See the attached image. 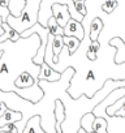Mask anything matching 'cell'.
<instances>
[{
    "label": "cell",
    "instance_id": "1",
    "mask_svg": "<svg viewBox=\"0 0 125 133\" xmlns=\"http://www.w3.org/2000/svg\"><path fill=\"white\" fill-rule=\"evenodd\" d=\"M40 46V38L38 34H31L27 38H20L17 42L5 41L0 43V90L15 91L21 98L30 101L33 103L39 102L43 98V90L38 84L27 88L26 90H18L15 85L17 77L27 72L34 78L38 80L40 72V65L33 63L38 48Z\"/></svg>",
    "mask_w": 125,
    "mask_h": 133
},
{
    "label": "cell",
    "instance_id": "2",
    "mask_svg": "<svg viewBox=\"0 0 125 133\" xmlns=\"http://www.w3.org/2000/svg\"><path fill=\"white\" fill-rule=\"evenodd\" d=\"M40 7V0H26L25 7L18 17L8 16L7 22L11 28H13L17 33H24L38 22V13Z\"/></svg>",
    "mask_w": 125,
    "mask_h": 133
},
{
    "label": "cell",
    "instance_id": "3",
    "mask_svg": "<svg viewBox=\"0 0 125 133\" xmlns=\"http://www.w3.org/2000/svg\"><path fill=\"white\" fill-rule=\"evenodd\" d=\"M125 95V86L117 88L115 90H112L99 104H96V107L93 110V114L95 115V117H103L106 115V108L109 107L111 104H113L116 101H119L120 98H122Z\"/></svg>",
    "mask_w": 125,
    "mask_h": 133
},
{
    "label": "cell",
    "instance_id": "4",
    "mask_svg": "<svg viewBox=\"0 0 125 133\" xmlns=\"http://www.w3.org/2000/svg\"><path fill=\"white\" fill-rule=\"evenodd\" d=\"M52 16L55 17L56 22L64 29V26L68 24V21L72 18L71 13L68 11V7L64 4H53L52 5Z\"/></svg>",
    "mask_w": 125,
    "mask_h": 133
},
{
    "label": "cell",
    "instance_id": "5",
    "mask_svg": "<svg viewBox=\"0 0 125 133\" xmlns=\"http://www.w3.org/2000/svg\"><path fill=\"white\" fill-rule=\"evenodd\" d=\"M64 35L68 37H76L78 41H82L85 38V29L80 21H76L71 18L68 24L64 26Z\"/></svg>",
    "mask_w": 125,
    "mask_h": 133
},
{
    "label": "cell",
    "instance_id": "6",
    "mask_svg": "<svg viewBox=\"0 0 125 133\" xmlns=\"http://www.w3.org/2000/svg\"><path fill=\"white\" fill-rule=\"evenodd\" d=\"M61 77V73L52 69L47 63H42L40 65V72L38 75V80H44V81H50V82H56L59 81Z\"/></svg>",
    "mask_w": 125,
    "mask_h": 133
},
{
    "label": "cell",
    "instance_id": "7",
    "mask_svg": "<svg viewBox=\"0 0 125 133\" xmlns=\"http://www.w3.org/2000/svg\"><path fill=\"white\" fill-rule=\"evenodd\" d=\"M34 84H38V80L34 78V77H33L30 73H27V72L21 73V75L17 77L16 82H15V85H16V88H17L18 90H26L27 88L33 86Z\"/></svg>",
    "mask_w": 125,
    "mask_h": 133
},
{
    "label": "cell",
    "instance_id": "8",
    "mask_svg": "<svg viewBox=\"0 0 125 133\" xmlns=\"http://www.w3.org/2000/svg\"><path fill=\"white\" fill-rule=\"evenodd\" d=\"M2 26H3V29H4V33H3L2 35H0V43H3V42H5V41L17 42V41L21 38V34H20V33H17L13 28H11V26L8 25V22H7V21H3Z\"/></svg>",
    "mask_w": 125,
    "mask_h": 133
},
{
    "label": "cell",
    "instance_id": "9",
    "mask_svg": "<svg viewBox=\"0 0 125 133\" xmlns=\"http://www.w3.org/2000/svg\"><path fill=\"white\" fill-rule=\"evenodd\" d=\"M104 29V22L102 21L100 17H95L91 22H90V28H89V37L91 41H98L100 31Z\"/></svg>",
    "mask_w": 125,
    "mask_h": 133
},
{
    "label": "cell",
    "instance_id": "10",
    "mask_svg": "<svg viewBox=\"0 0 125 133\" xmlns=\"http://www.w3.org/2000/svg\"><path fill=\"white\" fill-rule=\"evenodd\" d=\"M22 119V115L21 112H17V111H13V110H7L4 112V115L0 116V127H4L7 124H11V123H16L18 120Z\"/></svg>",
    "mask_w": 125,
    "mask_h": 133
},
{
    "label": "cell",
    "instance_id": "11",
    "mask_svg": "<svg viewBox=\"0 0 125 133\" xmlns=\"http://www.w3.org/2000/svg\"><path fill=\"white\" fill-rule=\"evenodd\" d=\"M63 42H64V46L67 47L68 50V54L72 56L80 47V43L81 41H78L76 37H68V35H64L63 37Z\"/></svg>",
    "mask_w": 125,
    "mask_h": 133
},
{
    "label": "cell",
    "instance_id": "12",
    "mask_svg": "<svg viewBox=\"0 0 125 133\" xmlns=\"http://www.w3.org/2000/svg\"><path fill=\"white\" fill-rule=\"evenodd\" d=\"M25 3L26 0H9V5H8L9 13L13 17H18L25 7Z\"/></svg>",
    "mask_w": 125,
    "mask_h": 133
},
{
    "label": "cell",
    "instance_id": "13",
    "mask_svg": "<svg viewBox=\"0 0 125 133\" xmlns=\"http://www.w3.org/2000/svg\"><path fill=\"white\" fill-rule=\"evenodd\" d=\"M94 120H95V115L93 112H89V114H85L82 117H81V121H80V127L86 130L87 133H93V124H94Z\"/></svg>",
    "mask_w": 125,
    "mask_h": 133
},
{
    "label": "cell",
    "instance_id": "14",
    "mask_svg": "<svg viewBox=\"0 0 125 133\" xmlns=\"http://www.w3.org/2000/svg\"><path fill=\"white\" fill-rule=\"evenodd\" d=\"M100 43L98 41H90L89 46H87V50H86V57L91 61L96 60L98 57V52L100 51Z\"/></svg>",
    "mask_w": 125,
    "mask_h": 133
},
{
    "label": "cell",
    "instance_id": "15",
    "mask_svg": "<svg viewBox=\"0 0 125 133\" xmlns=\"http://www.w3.org/2000/svg\"><path fill=\"white\" fill-rule=\"evenodd\" d=\"M46 28H47L48 31H50L51 34H53V35H64V29H63V28L56 22V20H55L53 16L50 17V20H48Z\"/></svg>",
    "mask_w": 125,
    "mask_h": 133
},
{
    "label": "cell",
    "instance_id": "16",
    "mask_svg": "<svg viewBox=\"0 0 125 133\" xmlns=\"http://www.w3.org/2000/svg\"><path fill=\"white\" fill-rule=\"evenodd\" d=\"M108 123L104 117H95L93 124V133H107Z\"/></svg>",
    "mask_w": 125,
    "mask_h": 133
},
{
    "label": "cell",
    "instance_id": "17",
    "mask_svg": "<svg viewBox=\"0 0 125 133\" xmlns=\"http://www.w3.org/2000/svg\"><path fill=\"white\" fill-rule=\"evenodd\" d=\"M116 8H117V0H104V3L102 4V11L107 15L113 13Z\"/></svg>",
    "mask_w": 125,
    "mask_h": 133
},
{
    "label": "cell",
    "instance_id": "18",
    "mask_svg": "<svg viewBox=\"0 0 125 133\" xmlns=\"http://www.w3.org/2000/svg\"><path fill=\"white\" fill-rule=\"evenodd\" d=\"M74 7H76L77 12H78L80 15H82L84 17L87 15V9H86L85 0H74Z\"/></svg>",
    "mask_w": 125,
    "mask_h": 133
},
{
    "label": "cell",
    "instance_id": "19",
    "mask_svg": "<svg viewBox=\"0 0 125 133\" xmlns=\"http://www.w3.org/2000/svg\"><path fill=\"white\" fill-rule=\"evenodd\" d=\"M9 15L11 13H9V9L8 8H3L2 5H0V17L3 18V21H7V18H8Z\"/></svg>",
    "mask_w": 125,
    "mask_h": 133
},
{
    "label": "cell",
    "instance_id": "20",
    "mask_svg": "<svg viewBox=\"0 0 125 133\" xmlns=\"http://www.w3.org/2000/svg\"><path fill=\"white\" fill-rule=\"evenodd\" d=\"M115 116H119V117H125V103L121 106L120 110H117L115 112Z\"/></svg>",
    "mask_w": 125,
    "mask_h": 133
},
{
    "label": "cell",
    "instance_id": "21",
    "mask_svg": "<svg viewBox=\"0 0 125 133\" xmlns=\"http://www.w3.org/2000/svg\"><path fill=\"white\" fill-rule=\"evenodd\" d=\"M8 110V107L4 104V103H2V102H0V116H2V115H4V112Z\"/></svg>",
    "mask_w": 125,
    "mask_h": 133
},
{
    "label": "cell",
    "instance_id": "22",
    "mask_svg": "<svg viewBox=\"0 0 125 133\" xmlns=\"http://www.w3.org/2000/svg\"><path fill=\"white\" fill-rule=\"evenodd\" d=\"M0 5H2L3 8H8V5H9V0H0Z\"/></svg>",
    "mask_w": 125,
    "mask_h": 133
},
{
    "label": "cell",
    "instance_id": "23",
    "mask_svg": "<svg viewBox=\"0 0 125 133\" xmlns=\"http://www.w3.org/2000/svg\"><path fill=\"white\" fill-rule=\"evenodd\" d=\"M56 132H57V133H63V130H61V128H57V129H56ZM77 133H87V132H86V130H84L82 128H80Z\"/></svg>",
    "mask_w": 125,
    "mask_h": 133
},
{
    "label": "cell",
    "instance_id": "24",
    "mask_svg": "<svg viewBox=\"0 0 125 133\" xmlns=\"http://www.w3.org/2000/svg\"><path fill=\"white\" fill-rule=\"evenodd\" d=\"M2 54H3V52H2V51H0V57H2Z\"/></svg>",
    "mask_w": 125,
    "mask_h": 133
}]
</instances>
